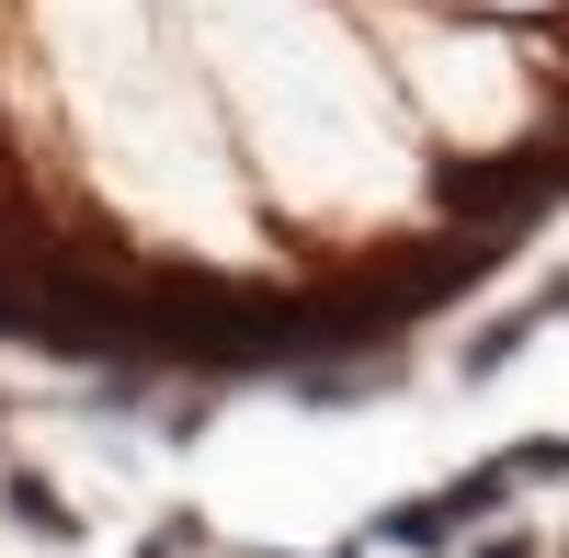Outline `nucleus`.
Here are the masks:
<instances>
[{
    "instance_id": "obj_3",
    "label": "nucleus",
    "mask_w": 569,
    "mask_h": 558,
    "mask_svg": "<svg viewBox=\"0 0 569 558\" xmlns=\"http://www.w3.org/2000/svg\"><path fill=\"white\" fill-rule=\"evenodd\" d=\"M410 91H421V114H433L445 137H467V149H490V137L525 126V69H512V46L501 34H410Z\"/></svg>"
},
{
    "instance_id": "obj_1",
    "label": "nucleus",
    "mask_w": 569,
    "mask_h": 558,
    "mask_svg": "<svg viewBox=\"0 0 569 558\" xmlns=\"http://www.w3.org/2000/svg\"><path fill=\"white\" fill-rule=\"evenodd\" d=\"M206 46L228 58V80H240V103L262 126L284 195H353V182L410 195L399 137L376 126V91L353 69V46L319 12H297V0H240L228 23H206Z\"/></svg>"
},
{
    "instance_id": "obj_2",
    "label": "nucleus",
    "mask_w": 569,
    "mask_h": 558,
    "mask_svg": "<svg viewBox=\"0 0 569 558\" xmlns=\"http://www.w3.org/2000/svg\"><path fill=\"white\" fill-rule=\"evenodd\" d=\"M46 12H58V58L80 69L103 171L126 195H149V217H182V228H206V240H228V228H240L228 217V171L206 149L194 103L160 80V46L137 23V0H46Z\"/></svg>"
}]
</instances>
